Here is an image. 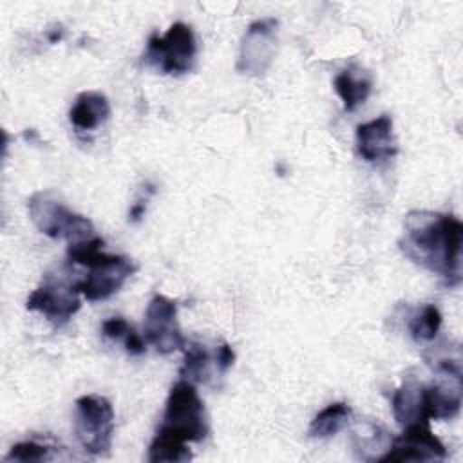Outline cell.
<instances>
[{"label":"cell","mask_w":463,"mask_h":463,"mask_svg":"<svg viewBox=\"0 0 463 463\" xmlns=\"http://www.w3.org/2000/svg\"><path fill=\"white\" fill-rule=\"evenodd\" d=\"M463 224L458 217L430 210L405 215L400 248L412 262L438 273L449 286L461 282Z\"/></svg>","instance_id":"6da1fadb"},{"label":"cell","mask_w":463,"mask_h":463,"mask_svg":"<svg viewBox=\"0 0 463 463\" xmlns=\"http://www.w3.org/2000/svg\"><path fill=\"white\" fill-rule=\"evenodd\" d=\"M105 241L96 235L92 239L72 242L67 248L69 262L89 268V273L76 280V284L83 298L90 302L112 297L137 269L130 259L101 251Z\"/></svg>","instance_id":"7a4b0ae2"},{"label":"cell","mask_w":463,"mask_h":463,"mask_svg":"<svg viewBox=\"0 0 463 463\" xmlns=\"http://www.w3.org/2000/svg\"><path fill=\"white\" fill-rule=\"evenodd\" d=\"M34 226L51 239H67L69 244L96 237L90 219L69 210L52 192H34L27 201Z\"/></svg>","instance_id":"3957f363"},{"label":"cell","mask_w":463,"mask_h":463,"mask_svg":"<svg viewBox=\"0 0 463 463\" xmlns=\"http://www.w3.org/2000/svg\"><path fill=\"white\" fill-rule=\"evenodd\" d=\"M163 429L181 436L184 441H203L210 429L204 403L192 382L181 380L172 385L163 414Z\"/></svg>","instance_id":"277c9868"},{"label":"cell","mask_w":463,"mask_h":463,"mask_svg":"<svg viewBox=\"0 0 463 463\" xmlns=\"http://www.w3.org/2000/svg\"><path fill=\"white\" fill-rule=\"evenodd\" d=\"M76 438L85 452L103 456L112 447L114 409L99 394H85L76 400Z\"/></svg>","instance_id":"5b68a950"},{"label":"cell","mask_w":463,"mask_h":463,"mask_svg":"<svg viewBox=\"0 0 463 463\" xmlns=\"http://www.w3.org/2000/svg\"><path fill=\"white\" fill-rule=\"evenodd\" d=\"M195 54L197 43L192 27L183 22H175L163 36H150L145 60L146 63L157 67L163 74L179 76L194 67Z\"/></svg>","instance_id":"8992f818"},{"label":"cell","mask_w":463,"mask_h":463,"mask_svg":"<svg viewBox=\"0 0 463 463\" xmlns=\"http://www.w3.org/2000/svg\"><path fill=\"white\" fill-rule=\"evenodd\" d=\"M78 284L61 277H47L29 297L25 307L29 311H40L56 327L67 324L74 313H78L80 300Z\"/></svg>","instance_id":"52a82bcc"},{"label":"cell","mask_w":463,"mask_h":463,"mask_svg":"<svg viewBox=\"0 0 463 463\" xmlns=\"http://www.w3.org/2000/svg\"><path fill=\"white\" fill-rule=\"evenodd\" d=\"M277 31L279 20L275 18H260L248 25L235 63L241 74L259 76L268 71L277 49Z\"/></svg>","instance_id":"ba28073f"},{"label":"cell","mask_w":463,"mask_h":463,"mask_svg":"<svg viewBox=\"0 0 463 463\" xmlns=\"http://www.w3.org/2000/svg\"><path fill=\"white\" fill-rule=\"evenodd\" d=\"M145 338L157 353L168 354L183 349L186 340L177 324V304L165 295H154L145 311Z\"/></svg>","instance_id":"9c48e42d"},{"label":"cell","mask_w":463,"mask_h":463,"mask_svg":"<svg viewBox=\"0 0 463 463\" xmlns=\"http://www.w3.org/2000/svg\"><path fill=\"white\" fill-rule=\"evenodd\" d=\"M447 449L438 436L432 434L429 423H414L403 427L400 438L391 441V447L378 461H436L445 459Z\"/></svg>","instance_id":"30bf717a"},{"label":"cell","mask_w":463,"mask_h":463,"mask_svg":"<svg viewBox=\"0 0 463 463\" xmlns=\"http://www.w3.org/2000/svg\"><path fill=\"white\" fill-rule=\"evenodd\" d=\"M356 148L364 161L382 163L396 156L398 145L392 132V118L382 114L356 127Z\"/></svg>","instance_id":"8fae6325"},{"label":"cell","mask_w":463,"mask_h":463,"mask_svg":"<svg viewBox=\"0 0 463 463\" xmlns=\"http://www.w3.org/2000/svg\"><path fill=\"white\" fill-rule=\"evenodd\" d=\"M110 116V103L105 94L98 90H83L76 96L69 119L78 132L96 130Z\"/></svg>","instance_id":"7c38bea8"},{"label":"cell","mask_w":463,"mask_h":463,"mask_svg":"<svg viewBox=\"0 0 463 463\" xmlns=\"http://www.w3.org/2000/svg\"><path fill=\"white\" fill-rule=\"evenodd\" d=\"M425 385L416 380H405L392 394V414L402 427L429 423L423 400Z\"/></svg>","instance_id":"4fadbf2b"},{"label":"cell","mask_w":463,"mask_h":463,"mask_svg":"<svg viewBox=\"0 0 463 463\" xmlns=\"http://www.w3.org/2000/svg\"><path fill=\"white\" fill-rule=\"evenodd\" d=\"M371 87V76L358 67L345 69L335 76V90L344 103V110L347 112H353L369 98Z\"/></svg>","instance_id":"5bb4252c"},{"label":"cell","mask_w":463,"mask_h":463,"mask_svg":"<svg viewBox=\"0 0 463 463\" xmlns=\"http://www.w3.org/2000/svg\"><path fill=\"white\" fill-rule=\"evenodd\" d=\"M181 436L159 427L150 447H148V461L150 463H174V461H188L192 452L186 447Z\"/></svg>","instance_id":"9a60e30c"},{"label":"cell","mask_w":463,"mask_h":463,"mask_svg":"<svg viewBox=\"0 0 463 463\" xmlns=\"http://www.w3.org/2000/svg\"><path fill=\"white\" fill-rule=\"evenodd\" d=\"M351 414H353L351 407L344 402H336V403L327 405L326 409H322L311 420L309 436H313V438H331V436H335L336 432H340L347 425Z\"/></svg>","instance_id":"2e32d148"},{"label":"cell","mask_w":463,"mask_h":463,"mask_svg":"<svg viewBox=\"0 0 463 463\" xmlns=\"http://www.w3.org/2000/svg\"><path fill=\"white\" fill-rule=\"evenodd\" d=\"M441 327V313L434 304H425L409 320V333L416 342H430Z\"/></svg>","instance_id":"e0dca14e"},{"label":"cell","mask_w":463,"mask_h":463,"mask_svg":"<svg viewBox=\"0 0 463 463\" xmlns=\"http://www.w3.org/2000/svg\"><path fill=\"white\" fill-rule=\"evenodd\" d=\"M183 353H184V362L179 371L183 380H188L192 383L204 382L208 376V362H210V356L204 345L197 342H186L183 347Z\"/></svg>","instance_id":"ac0fdd59"},{"label":"cell","mask_w":463,"mask_h":463,"mask_svg":"<svg viewBox=\"0 0 463 463\" xmlns=\"http://www.w3.org/2000/svg\"><path fill=\"white\" fill-rule=\"evenodd\" d=\"M51 449L45 445H40L36 441H20L13 445L9 454L4 458L5 461H20V463H33V461H43L49 459Z\"/></svg>","instance_id":"d6986e66"},{"label":"cell","mask_w":463,"mask_h":463,"mask_svg":"<svg viewBox=\"0 0 463 463\" xmlns=\"http://www.w3.org/2000/svg\"><path fill=\"white\" fill-rule=\"evenodd\" d=\"M132 326H128V322L121 317H112V318H107L101 326V331L107 338H112V340H125L127 335L130 333Z\"/></svg>","instance_id":"ffe728a7"},{"label":"cell","mask_w":463,"mask_h":463,"mask_svg":"<svg viewBox=\"0 0 463 463\" xmlns=\"http://www.w3.org/2000/svg\"><path fill=\"white\" fill-rule=\"evenodd\" d=\"M123 344H125L127 353H130V354H134V356H139V354H143V353L146 351L145 340L139 336V333H136L134 327L130 329V333L127 335V338L123 340Z\"/></svg>","instance_id":"44dd1931"},{"label":"cell","mask_w":463,"mask_h":463,"mask_svg":"<svg viewBox=\"0 0 463 463\" xmlns=\"http://www.w3.org/2000/svg\"><path fill=\"white\" fill-rule=\"evenodd\" d=\"M215 360H217V367L221 371H226L232 367L233 360H235V353L233 349L230 347V344L222 342L219 347H217V353H215Z\"/></svg>","instance_id":"7402d4cb"},{"label":"cell","mask_w":463,"mask_h":463,"mask_svg":"<svg viewBox=\"0 0 463 463\" xmlns=\"http://www.w3.org/2000/svg\"><path fill=\"white\" fill-rule=\"evenodd\" d=\"M145 206H146V203L137 201V203L130 208V212H128V219H130L132 222H137V221L143 217V213H145Z\"/></svg>","instance_id":"603a6c76"}]
</instances>
